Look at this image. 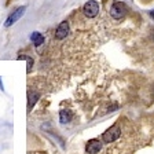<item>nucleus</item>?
<instances>
[{"label": "nucleus", "mask_w": 154, "mask_h": 154, "mask_svg": "<svg viewBox=\"0 0 154 154\" xmlns=\"http://www.w3.org/2000/svg\"><path fill=\"white\" fill-rule=\"evenodd\" d=\"M110 15L114 19H122L127 15V7L121 2H114L110 7Z\"/></svg>", "instance_id": "obj_3"}, {"label": "nucleus", "mask_w": 154, "mask_h": 154, "mask_svg": "<svg viewBox=\"0 0 154 154\" xmlns=\"http://www.w3.org/2000/svg\"><path fill=\"white\" fill-rule=\"evenodd\" d=\"M59 121L61 124H69L72 121V112L70 110H62L59 113Z\"/></svg>", "instance_id": "obj_8"}, {"label": "nucleus", "mask_w": 154, "mask_h": 154, "mask_svg": "<svg viewBox=\"0 0 154 154\" xmlns=\"http://www.w3.org/2000/svg\"><path fill=\"white\" fill-rule=\"evenodd\" d=\"M83 14L87 18H95L99 14V3L96 0H88L83 6Z\"/></svg>", "instance_id": "obj_2"}, {"label": "nucleus", "mask_w": 154, "mask_h": 154, "mask_svg": "<svg viewBox=\"0 0 154 154\" xmlns=\"http://www.w3.org/2000/svg\"><path fill=\"white\" fill-rule=\"evenodd\" d=\"M0 88H2V91H4V87H3V81H2V77H0Z\"/></svg>", "instance_id": "obj_11"}, {"label": "nucleus", "mask_w": 154, "mask_h": 154, "mask_svg": "<svg viewBox=\"0 0 154 154\" xmlns=\"http://www.w3.org/2000/svg\"><path fill=\"white\" fill-rule=\"evenodd\" d=\"M30 40L33 42V44H35L36 47H40V45L44 43V36L38 32H33L32 35H30Z\"/></svg>", "instance_id": "obj_7"}, {"label": "nucleus", "mask_w": 154, "mask_h": 154, "mask_svg": "<svg viewBox=\"0 0 154 154\" xmlns=\"http://www.w3.org/2000/svg\"><path fill=\"white\" fill-rule=\"evenodd\" d=\"M100 149H102V142L99 139H91V140L87 142L85 151L88 154H96Z\"/></svg>", "instance_id": "obj_5"}, {"label": "nucleus", "mask_w": 154, "mask_h": 154, "mask_svg": "<svg viewBox=\"0 0 154 154\" xmlns=\"http://www.w3.org/2000/svg\"><path fill=\"white\" fill-rule=\"evenodd\" d=\"M150 17H151V18H154V10H151V11H150Z\"/></svg>", "instance_id": "obj_12"}, {"label": "nucleus", "mask_w": 154, "mask_h": 154, "mask_svg": "<svg viewBox=\"0 0 154 154\" xmlns=\"http://www.w3.org/2000/svg\"><path fill=\"white\" fill-rule=\"evenodd\" d=\"M153 40H154V33H153Z\"/></svg>", "instance_id": "obj_13"}, {"label": "nucleus", "mask_w": 154, "mask_h": 154, "mask_svg": "<svg viewBox=\"0 0 154 154\" xmlns=\"http://www.w3.org/2000/svg\"><path fill=\"white\" fill-rule=\"evenodd\" d=\"M18 59H25L26 61V72L30 73V72H32V67H33V58L28 57V55H21Z\"/></svg>", "instance_id": "obj_10"}, {"label": "nucleus", "mask_w": 154, "mask_h": 154, "mask_svg": "<svg viewBox=\"0 0 154 154\" xmlns=\"http://www.w3.org/2000/svg\"><path fill=\"white\" fill-rule=\"evenodd\" d=\"M121 136V128L117 124H114L113 127H110L109 129H106L102 135V139L105 143H112V142L117 140Z\"/></svg>", "instance_id": "obj_1"}, {"label": "nucleus", "mask_w": 154, "mask_h": 154, "mask_svg": "<svg viewBox=\"0 0 154 154\" xmlns=\"http://www.w3.org/2000/svg\"><path fill=\"white\" fill-rule=\"evenodd\" d=\"M67 35H69V23H67L66 21H63V22H61L58 25L57 30H55V37H57L58 40H62V38H65Z\"/></svg>", "instance_id": "obj_6"}, {"label": "nucleus", "mask_w": 154, "mask_h": 154, "mask_svg": "<svg viewBox=\"0 0 154 154\" xmlns=\"http://www.w3.org/2000/svg\"><path fill=\"white\" fill-rule=\"evenodd\" d=\"M25 11H26V6H21V7H18L17 10H14L13 13L8 15L7 21L4 22V26H6V28H10V26H13L14 23L17 22V21H19V19L22 18V15L25 14Z\"/></svg>", "instance_id": "obj_4"}, {"label": "nucleus", "mask_w": 154, "mask_h": 154, "mask_svg": "<svg viewBox=\"0 0 154 154\" xmlns=\"http://www.w3.org/2000/svg\"><path fill=\"white\" fill-rule=\"evenodd\" d=\"M40 98V95H38L37 92H28V110H30L33 107V105H35L36 102H37V99Z\"/></svg>", "instance_id": "obj_9"}]
</instances>
